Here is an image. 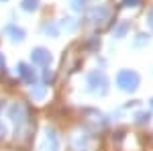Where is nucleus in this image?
<instances>
[{
    "mask_svg": "<svg viewBox=\"0 0 153 151\" xmlns=\"http://www.w3.org/2000/svg\"><path fill=\"white\" fill-rule=\"evenodd\" d=\"M33 63H37V65H49L51 63V55H49L45 49L37 47L35 51H33Z\"/></svg>",
    "mask_w": 153,
    "mask_h": 151,
    "instance_id": "1",
    "label": "nucleus"
},
{
    "mask_svg": "<svg viewBox=\"0 0 153 151\" xmlns=\"http://www.w3.org/2000/svg\"><path fill=\"white\" fill-rule=\"evenodd\" d=\"M10 116H12V121H14V123H25V118H27L25 108L21 104H16V106H12V108H10Z\"/></svg>",
    "mask_w": 153,
    "mask_h": 151,
    "instance_id": "2",
    "label": "nucleus"
},
{
    "mask_svg": "<svg viewBox=\"0 0 153 151\" xmlns=\"http://www.w3.org/2000/svg\"><path fill=\"white\" fill-rule=\"evenodd\" d=\"M43 92H45V90H43V88H39V90H35V92H33V96H37V98H41V96H43Z\"/></svg>",
    "mask_w": 153,
    "mask_h": 151,
    "instance_id": "3",
    "label": "nucleus"
},
{
    "mask_svg": "<svg viewBox=\"0 0 153 151\" xmlns=\"http://www.w3.org/2000/svg\"><path fill=\"white\" fill-rule=\"evenodd\" d=\"M2 135H4V127L0 125V139H2Z\"/></svg>",
    "mask_w": 153,
    "mask_h": 151,
    "instance_id": "4",
    "label": "nucleus"
},
{
    "mask_svg": "<svg viewBox=\"0 0 153 151\" xmlns=\"http://www.w3.org/2000/svg\"><path fill=\"white\" fill-rule=\"evenodd\" d=\"M2 63H4V57H2V55H0V65H2Z\"/></svg>",
    "mask_w": 153,
    "mask_h": 151,
    "instance_id": "5",
    "label": "nucleus"
}]
</instances>
